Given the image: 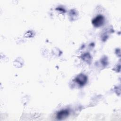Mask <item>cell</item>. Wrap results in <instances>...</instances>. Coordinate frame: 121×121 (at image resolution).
<instances>
[{
    "label": "cell",
    "mask_w": 121,
    "mask_h": 121,
    "mask_svg": "<svg viewBox=\"0 0 121 121\" xmlns=\"http://www.w3.org/2000/svg\"><path fill=\"white\" fill-rule=\"evenodd\" d=\"M104 22V17L101 15L97 16L92 20V24L95 27H99L102 26Z\"/></svg>",
    "instance_id": "1"
},
{
    "label": "cell",
    "mask_w": 121,
    "mask_h": 121,
    "mask_svg": "<svg viewBox=\"0 0 121 121\" xmlns=\"http://www.w3.org/2000/svg\"><path fill=\"white\" fill-rule=\"evenodd\" d=\"M87 77L83 74H80L77 76L75 78L76 82L80 86H84L87 81Z\"/></svg>",
    "instance_id": "2"
},
{
    "label": "cell",
    "mask_w": 121,
    "mask_h": 121,
    "mask_svg": "<svg viewBox=\"0 0 121 121\" xmlns=\"http://www.w3.org/2000/svg\"><path fill=\"white\" fill-rule=\"evenodd\" d=\"M69 114V112L68 110H62L58 112L57 118L59 120H62L66 118Z\"/></svg>",
    "instance_id": "3"
}]
</instances>
